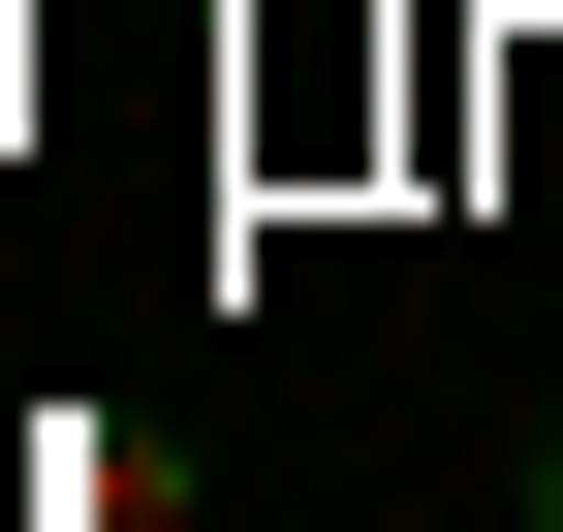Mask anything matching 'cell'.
<instances>
[{
    "mask_svg": "<svg viewBox=\"0 0 563 532\" xmlns=\"http://www.w3.org/2000/svg\"><path fill=\"white\" fill-rule=\"evenodd\" d=\"M501 501H532V532H563V408H532V470H501Z\"/></svg>",
    "mask_w": 563,
    "mask_h": 532,
    "instance_id": "obj_1",
    "label": "cell"
},
{
    "mask_svg": "<svg viewBox=\"0 0 563 532\" xmlns=\"http://www.w3.org/2000/svg\"><path fill=\"white\" fill-rule=\"evenodd\" d=\"M0 125H32V32H0Z\"/></svg>",
    "mask_w": 563,
    "mask_h": 532,
    "instance_id": "obj_2",
    "label": "cell"
}]
</instances>
